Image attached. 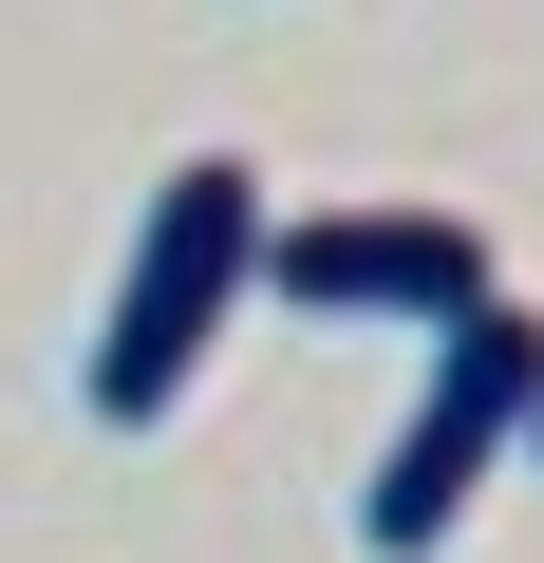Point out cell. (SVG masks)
<instances>
[{
  "mask_svg": "<svg viewBox=\"0 0 544 563\" xmlns=\"http://www.w3.org/2000/svg\"><path fill=\"white\" fill-rule=\"evenodd\" d=\"M263 301V169L244 151H188L169 188H151V225H132V263H113V320H95V413L113 432H151L188 376H207V339Z\"/></svg>",
  "mask_w": 544,
  "mask_h": 563,
  "instance_id": "obj_1",
  "label": "cell"
},
{
  "mask_svg": "<svg viewBox=\"0 0 544 563\" xmlns=\"http://www.w3.org/2000/svg\"><path fill=\"white\" fill-rule=\"evenodd\" d=\"M525 395H544V320L488 282L469 320H432V395L395 413V451H376V488H357V544H376V563H432V544L469 526V488L525 451Z\"/></svg>",
  "mask_w": 544,
  "mask_h": 563,
  "instance_id": "obj_2",
  "label": "cell"
},
{
  "mask_svg": "<svg viewBox=\"0 0 544 563\" xmlns=\"http://www.w3.org/2000/svg\"><path fill=\"white\" fill-rule=\"evenodd\" d=\"M263 282H282L301 320H413V339H432V320L488 301L507 263H488V225H451V207H301V225L263 207Z\"/></svg>",
  "mask_w": 544,
  "mask_h": 563,
  "instance_id": "obj_3",
  "label": "cell"
},
{
  "mask_svg": "<svg viewBox=\"0 0 544 563\" xmlns=\"http://www.w3.org/2000/svg\"><path fill=\"white\" fill-rule=\"evenodd\" d=\"M525 451H544V395H525Z\"/></svg>",
  "mask_w": 544,
  "mask_h": 563,
  "instance_id": "obj_4",
  "label": "cell"
}]
</instances>
